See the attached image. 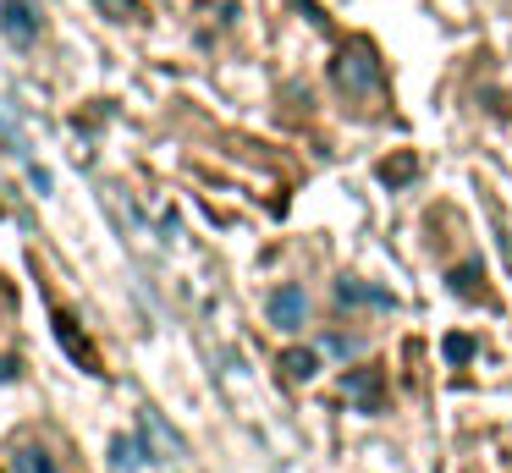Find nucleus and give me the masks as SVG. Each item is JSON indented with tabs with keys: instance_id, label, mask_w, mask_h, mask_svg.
<instances>
[{
	"instance_id": "4468645a",
	"label": "nucleus",
	"mask_w": 512,
	"mask_h": 473,
	"mask_svg": "<svg viewBox=\"0 0 512 473\" xmlns=\"http://www.w3.org/2000/svg\"><path fill=\"white\" fill-rule=\"evenodd\" d=\"M0 380H17V363L12 358H0Z\"/></svg>"
},
{
	"instance_id": "9d476101",
	"label": "nucleus",
	"mask_w": 512,
	"mask_h": 473,
	"mask_svg": "<svg viewBox=\"0 0 512 473\" xmlns=\"http://www.w3.org/2000/svg\"><path fill=\"white\" fill-rule=\"evenodd\" d=\"M336 297L342 303H380V308L391 303V292H375V286H358V281H336Z\"/></svg>"
},
{
	"instance_id": "9b49d317",
	"label": "nucleus",
	"mask_w": 512,
	"mask_h": 473,
	"mask_svg": "<svg viewBox=\"0 0 512 473\" xmlns=\"http://www.w3.org/2000/svg\"><path fill=\"white\" fill-rule=\"evenodd\" d=\"M441 352H446V363L457 369V363H468V358H474V336H468V330H452V336L441 341Z\"/></svg>"
},
{
	"instance_id": "20e7f679",
	"label": "nucleus",
	"mask_w": 512,
	"mask_h": 473,
	"mask_svg": "<svg viewBox=\"0 0 512 473\" xmlns=\"http://www.w3.org/2000/svg\"><path fill=\"white\" fill-rule=\"evenodd\" d=\"M303 319H309V297H303V286H281V292L270 297V325L298 330Z\"/></svg>"
},
{
	"instance_id": "0eeeda50",
	"label": "nucleus",
	"mask_w": 512,
	"mask_h": 473,
	"mask_svg": "<svg viewBox=\"0 0 512 473\" xmlns=\"http://www.w3.org/2000/svg\"><path fill=\"white\" fill-rule=\"evenodd\" d=\"M144 457H149L144 435H116V440H111V462H116L122 473H138V468H144Z\"/></svg>"
},
{
	"instance_id": "1a4fd4ad",
	"label": "nucleus",
	"mask_w": 512,
	"mask_h": 473,
	"mask_svg": "<svg viewBox=\"0 0 512 473\" xmlns=\"http://www.w3.org/2000/svg\"><path fill=\"white\" fill-rule=\"evenodd\" d=\"M413 171H419V160H413V149H408V154H391V160H380V182H386V187H402Z\"/></svg>"
},
{
	"instance_id": "423d86ee",
	"label": "nucleus",
	"mask_w": 512,
	"mask_h": 473,
	"mask_svg": "<svg viewBox=\"0 0 512 473\" xmlns=\"http://www.w3.org/2000/svg\"><path fill=\"white\" fill-rule=\"evenodd\" d=\"M342 385H347V396H358V402H364V413H375V407L386 402V385H380L375 369H353Z\"/></svg>"
},
{
	"instance_id": "39448f33",
	"label": "nucleus",
	"mask_w": 512,
	"mask_h": 473,
	"mask_svg": "<svg viewBox=\"0 0 512 473\" xmlns=\"http://www.w3.org/2000/svg\"><path fill=\"white\" fill-rule=\"evenodd\" d=\"M320 363H325V352H314V347H287V352L276 358V369L287 374L292 385H309L314 374H320Z\"/></svg>"
},
{
	"instance_id": "ddd939ff",
	"label": "nucleus",
	"mask_w": 512,
	"mask_h": 473,
	"mask_svg": "<svg viewBox=\"0 0 512 473\" xmlns=\"http://www.w3.org/2000/svg\"><path fill=\"white\" fill-rule=\"evenodd\" d=\"M94 6H100L105 17H116V22H133L138 17V0H94Z\"/></svg>"
},
{
	"instance_id": "f8f14e48",
	"label": "nucleus",
	"mask_w": 512,
	"mask_h": 473,
	"mask_svg": "<svg viewBox=\"0 0 512 473\" xmlns=\"http://www.w3.org/2000/svg\"><path fill=\"white\" fill-rule=\"evenodd\" d=\"M463 286V297H485L479 292V264H463V270H452V292Z\"/></svg>"
},
{
	"instance_id": "7ed1b4c3",
	"label": "nucleus",
	"mask_w": 512,
	"mask_h": 473,
	"mask_svg": "<svg viewBox=\"0 0 512 473\" xmlns=\"http://www.w3.org/2000/svg\"><path fill=\"white\" fill-rule=\"evenodd\" d=\"M0 33H6L17 50H28V44L39 39V11L28 6V0H0Z\"/></svg>"
},
{
	"instance_id": "6e6552de",
	"label": "nucleus",
	"mask_w": 512,
	"mask_h": 473,
	"mask_svg": "<svg viewBox=\"0 0 512 473\" xmlns=\"http://www.w3.org/2000/svg\"><path fill=\"white\" fill-rule=\"evenodd\" d=\"M12 473H56V457H50L45 446H23L12 457Z\"/></svg>"
},
{
	"instance_id": "f03ea898",
	"label": "nucleus",
	"mask_w": 512,
	"mask_h": 473,
	"mask_svg": "<svg viewBox=\"0 0 512 473\" xmlns=\"http://www.w3.org/2000/svg\"><path fill=\"white\" fill-rule=\"evenodd\" d=\"M56 341H61V352H67V358L78 363L83 374H105L100 352L89 347V336H83V330H78V319H72L67 308H56Z\"/></svg>"
},
{
	"instance_id": "f257e3e1",
	"label": "nucleus",
	"mask_w": 512,
	"mask_h": 473,
	"mask_svg": "<svg viewBox=\"0 0 512 473\" xmlns=\"http://www.w3.org/2000/svg\"><path fill=\"white\" fill-rule=\"evenodd\" d=\"M375 72L380 66H375V50H369V44H342V55L331 61V77L347 94H369V88H375Z\"/></svg>"
}]
</instances>
